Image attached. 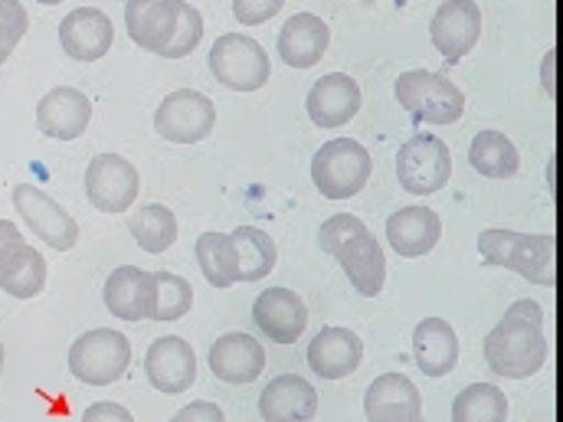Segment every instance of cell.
<instances>
[{"mask_svg": "<svg viewBox=\"0 0 563 422\" xmlns=\"http://www.w3.org/2000/svg\"><path fill=\"white\" fill-rule=\"evenodd\" d=\"M485 364L505 380H531L548 364L544 308L534 298H518L508 304L505 318L485 334Z\"/></svg>", "mask_w": 563, "mask_h": 422, "instance_id": "cell-1", "label": "cell"}, {"mask_svg": "<svg viewBox=\"0 0 563 422\" xmlns=\"http://www.w3.org/2000/svg\"><path fill=\"white\" fill-rule=\"evenodd\" d=\"M318 246L338 259L347 281L354 285L357 295L377 298L387 281V256L367 223L354 213H338L321 223L318 230Z\"/></svg>", "mask_w": 563, "mask_h": 422, "instance_id": "cell-2", "label": "cell"}, {"mask_svg": "<svg viewBox=\"0 0 563 422\" xmlns=\"http://www.w3.org/2000/svg\"><path fill=\"white\" fill-rule=\"evenodd\" d=\"M478 253L488 266L511 269L521 279L554 288L558 285V236H528L515 230H482Z\"/></svg>", "mask_w": 563, "mask_h": 422, "instance_id": "cell-3", "label": "cell"}, {"mask_svg": "<svg viewBox=\"0 0 563 422\" xmlns=\"http://www.w3.org/2000/svg\"><path fill=\"white\" fill-rule=\"evenodd\" d=\"M371 151L354 138H334L318 147L311 160V184L324 200H351L371 180Z\"/></svg>", "mask_w": 563, "mask_h": 422, "instance_id": "cell-4", "label": "cell"}, {"mask_svg": "<svg viewBox=\"0 0 563 422\" xmlns=\"http://www.w3.org/2000/svg\"><path fill=\"white\" fill-rule=\"evenodd\" d=\"M394 96L422 125H455L465 115V92L442 73L410 69L400 73Z\"/></svg>", "mask_w": 563, "mask_h": 422, "instance_id": "cell-5", "label": "cell"}, {"mask_svg": "<svg viewBox=\"0 0 563 422\" xmlns=\"http://www.w3.org/2000/svg\"><path fill=\"white\" fill-rule=\"evenodd\" d=\"M207 63H210V73L217 76V82L227 86L230 92H260L273 76L266 46L246 33L217 36Z\"/></svg>", "mask_w": 563, "mask_h": 422, "instance_id": "cell-6", "label": "cell"}, {"mask_svg": "<svg viewBox=\"0 0 563 422\" xmlns=\"http://www.w3.org/2000/svg\"><path fill=\"white\" fill-rule=\"evenodd\" d=\"M132 364V344L112 327H96L76 337L69 347V374L86 387H112Z\"/></svg>", "mask_w": 563, "mask_h": 422, "instance_id": "cell-7", "label": "cell"}, {"mask_svg": "<svg viewBox=\"0 0 563 422\" xmlns=\"http://www.w3.org/2000/svg\"><path fill=\"white\" fill-rule=\"evenodd\" d=\"M397 180L407 193L429 197L452 180V151L435 135H413L397 151Z\"/></svg>", "mask_w": 563, "mask_h": 422, "instance_id": "cell-8", "label": "cell"}, {"mask_svg": "<svg viewBox=\"0 0 563 422\" xmlns=\"http://www.w3.org/2000/svg\"><path fill=\"white\" fill-rule=\"evenodd\" d=\"M139 167L122 154H96L86 167V197L99 213H129L139 200Z\"/></svg>", "mask_w": 563, "mask_h": 422, "instance_id": "cell-9", "label": "cell"}, {"mask_svg": "<svg viewBox=\"0 0 563 422\" xmlns=\"http://www.w3.org/2000/svg\"><path fill=\"white\" fill-rule=\"evenodd\" d=\"M217 125V106L197 89H177L164 96L154 112V132L170 144H197L210 138Z\"/></svg>", "mask_w": 563, "mask_h": 422, "instance_id": "cell-10", "label": "cell"}, {"mask_svg": "<svg viewBox=\"0 0 563 422\" xmlns=\"http://www.w3.org/2000/svg\"><path fill=\"white\" fill-rule=\"evenodd\" d=\"M13 210L20 213V220L56 253H69L79 243V223L40 187L33 184H20L13 187Z\"/></svg>", "mask_w": 563, "mask_h": 422, "instance_id": "cell-11", "label": "cell"}, {"mask_svg": "<svg viewBox=\"0 0 563 422\" xmlns=\"http://www.w3.org/2000/svg\"><path fill=\"white\" fill-rule=\"evenodd\" d=\"M482 36V7L475 0H442L429 20V40L445 63H462Z\"/></svg>", "mask_w": 563, "mask_h": 422, "instance_id": "cell-12", "label": "cell"}, {"mask_svg": "<svg viewBox=\"0 0 563 422\" xmlns=\"http://www.w3.org/2000/svg\"><path fill=\"white\" fill-rule=\"evenodd\" d=\"M144 374L151 380V387L164 397H177V393H187L194 384H197V354L194 347L177 337V334H167V337H157L151 347H147V357H144Z\"/></svg>", "mask_w": 563, "mask_h": 422, "instance_id": "cell-13", "label": "cell"}, {"mask_svg": "<svg viewBox=\"0 0 563 422\" xmlns=\"http://www.w3.org/2000/svg\"><path fill=\"white\" fill-rule=\"evenodd\" d=\"M59 43H63L66 56H73L79 63H96V59L109 56V49L115 43L112 16L99 7H76L59 23Z\"/></svg>", "mask_w": 563, "mask_h": 422, "instance_id": "cell-14", "label": "cell"}, {"mask_svg": "<svg viewBox=\"0 0 563 422\" xmlns=\"http://www.w3.org/2000/svg\"><path fill=\"white\" fill-rule=\"evenodd\" d=\"M92 122V102L73 86H56L36 102V129L53 141H76Z\"/></svg>", "mask_w": 563, "mask_h": 422, "instance_id": "cell-15", "label": "cell"}, {"mask_svg": "<svg viewBox=\"0 0 563 422\" xmlns=\"http://www.w3.org/2000/svg\"><path fill=\"white\" fill-rule=\"evenodd\" d=\"M305 109H308L311 125L341 129L361 112V86L347 73H328L308 89Z\"/></svg>", "mask_w": 563, "mask_h": 422, "instance_id": "cell-16", "label": "cell"}, {"mask_svg": "<svg viewBox=\"0 0 563 422\" xmlns=\"http://www.w3.org/2000/svg\"><path fill=\"white\" fill-rule=\"evenodd\" d=\"M364 360V341L351 327H321L308 344V367L321 380H344Z\"/></svg>", "mask_w": 563, "mask_h": 422, "instance_id": "cell-17", "label": "cell"}, {"mask_svg": "<svg viewBox=\"0 0 563 422\" xmlns=\"http://www.w3.org/2000/svg\"><path fill=\"white\" fill-rule=\"evenodd\" d=\"M210 370L217 380L230 384V387H246L256 384L266 370V347L250 337V334H223L217 337V344L210 347Z\"/></svg>", "mask_w": 563, "mask_h": 422, "instance_id": "cell-18", "label": "cell"}, {"mask_svg": "<svg viewBox=\"0 0 563 422\" xmlns=\"http://www.w3.org/2000/svg\"><path fill=\"white\" fill-rule=\"evenodd\" d=\"M253 321L273 344H295L308 327V308L298 291L279 285L256 298Z\"/></svg>", "mask_w": 563, "mask_h": 422, "instance_id": "cell-19", "label": "cell"}, {"mask_svg": "<svg viewBox=\"0 0 563 422\" xmlns=\"http://www.w3.org/2000/svg\"><path fill=\"white\" fill-rule=\"evenodd\" d=\"M367 422H420L422 397L407 374H380L364 397Z\"/></svg>", "mask_w": 563, "mask_h": 422, "instance_id": "cell-20", "label": "cell"}, {"mask_svg": "<svg viewBox=\"0 0 563 422\" xmlns=\"http://www.w3.org/2000/svg\"><path fill=\"white\" fill-rule=\"evenodd\" d=\"M106 308L122 321H154V273L139 266H119L106 279Z\"/></svg>", "mask_w": 563, "mask_h": 422, "instance_id": "cell-21", "label": "cell"}, {"mask_svg": "<svg viewBox=\"0 0 563 422\" xmlns=\"http://www.w3.org/2000/svg\"><path fill=\"white\" fill-rule=\"evenodd\" d=\"M331 43V30L321 16L314 13H295L285 20V26L279 30V49L282 63L291 69H311L324 59Z\"/></svg>", "mask_w": 563, "mask_h": 422, "instance_id": "cell-22", "label": "cell"}, {"mask_svg": "<svg viewBox=\"0 0 563 422\" xmlns=\"http://www.w3.org/2000/svg\"><path fill=\"white\" fill-rule=\"evenodd\" d=\"M390 249L404 259H422L442 240V220L429 207H404L387 220Z\"/></svg>", "mask_w": 563, "mask_h": 422, "instance_id": "cell-23", "label": "cell"}, {"mask_svg": "<svg viewBox=\"0 0 563 422\" xmlns=\"http://www.w3.org/2000/svg\"><path fill=\"white\" fill-rule=\"evenodd\" d=\"M314 413L318 390L298 374H282L260 393V417L266 422H311Z\"/></svg>", "mask_w": 563, "mask_h": 422, "instance_id": "cell-24", "label": "cell"}, {"mask_svg": "<svg viewBox=\"0 0 563 422\" xmlns=\"http://www.w3.org/2000/svg\"><path fill=\"white\" fill-rule=\"evenodd\" d=\"M413 360L426 377L439 380L459 364V334L445 318H422L413 327Z\"/></svg>", "mask_w": 563, "mask_h": 422, "instance_id": "cell-25", "label": "cell"}, {"mask_svg": "<svg viewBox=\"0 0 563 422\" xmlns=\"http://www.w3.org/2000/svg\"><path fill=\"white\" fill-rule=\"evenodd\" d=\"M174 26H177V0H129L125 3V30L132 43L147 53H161L167 40L174 36Z\"/></svg>", "mask_w": 563, "mask_h": 422, "instance_id": "cell-26", "label": "cell"}, {"mask_svg": "<svg viewBox=\"0 0 563 422\" xmlns=\"http://www.w3.org/2000/svg\"><path fill=\"white\" fill-rule=\"evenodd\" d=\"M0 288L16 298V301H30L46 288V259L40 249H33L30 243H16L13 249H7L0 256Z\"/></svg>", "mask_w": 563, "mask_h": 422, "instance_id": "cell-27", "label": "cell"}, {"mask_svg": "<svg viewBox=\"0 0 563 422\" xmlns=\"http://www.w3.org/2000/svg\"><path fill=\"white\" fill-rule=\"evenodd\" d=\"M468 164L488 180H508L521 167V154L515 141L501 132H478L468 144Z\"/></svg>", "mask_w": 563, "mask_h": 422, "instance_id": "cell-28", "label": "cell"}, {"mask_svg": "<svg viewBox=\"0 0 563 422\" xmlns=\"http://www.w3.org/2000/svg\"><path fill=\"white\" fill-rule=\"evenodd\" d=\"M233 246H236V263H240V281H263L279 259L276 240L260 230V226H236L233 233Z\"/></svg>", "mask_w": 563, "mask_h": 422, "instance_id": "cell-29", "label": "cell"}, {"mask_svg": "<svg viewBox=\"0 0 563 422\" xmlns=\"http://www.w3.org/2000/svg\"><path fill=\"white\" fill-rule=\"evenodd\" d=\"M194 256L200 263L203 279L213 288H230L240 281V263H236V246L230 233H203L194 246Z\"/></svg>", "mask_w": 563, "mask_h": 422, "instance_id": "cell-30", "label": "cell"}, {"mask_svg": "<svg viewBox=\"0 0 563 422\" xmlns=\"http://www.w3.org/2000/svg\"><path fill=\"white\" fill-rule=\"evenodd\" d=\"M508 397L495 384H468L452 400V422H508Z\"/></svg>", "mask_w": 563, "mask_h": 422, "instance_id": "cell-31", "label": "cell"}, {"mask_svg": "<svg viewBox=\"0 0 563 422\" xmlns=\"http://www.w3.org/2000/svg\"><path fill=\"white\" fill-rule=\"evenodd\" d=\"M129 230L139 240V246L151 256H161L177 240V216L164 203H147L139 213L129 216Z\"/></svg>", "mask_w": 563, "mask_h": 422, "instance_id": "cell-32", "label": "cell"}, {"mask_svg": "<svg viewBox=\"0 0 563 422\" xmlns=\"http://www.w3.org/2000/svg\"><path fill=\"white\" fill-rule=\"evenodd\" d=\"M194 304L190 281L174 273H154V321H180Z\"/></svg>", "mask_w": 563, "mask_h": 422, "instance_id": "cell-33", "label": "cell"}, {"mask_svg": "<svg viewBox=\"0 0 563 422\" xmlns=\"http://www.w3.org/2000/svg\"><path fill=\"white\" fill-rule=\"evenodd\" d=\"M203 40V13L187 3V0H177V26H174V36L167 40V46L157 53L164 59H180V56H190Z\"/></svg>", "mask_w": 563, "mask_h": 422, "instance_id": "cell-34", "label": "cell"}, {"mask_svg": "<svg viewBox=\"0 0 563 422\" xmlns=\"http://www.w3.org/2000/svg\"><path fill=\"white\" fill-rule=\"evenodd\" d=\"M26 26H30V16H26L23 3L20 0H0V66L16 49V43L23 40Z\"/></svg>", "mask_w": 563, "mask_h": 422, "instance_id": "cell-35", "label": "cell"}, {"mask_svg": "<svg viewBox=\"0 0 563 422\" xmlns=\"http://www.w3.org/2000/svg\"><path fill=\"white\" fill-rule=\"evenodd\" d=\"M282 7L285 0H233V16L243 26H260V23H269Z\"/></svg>", "mask_w": 563, "mask_h": 422, "instance_id": "cell-36", "label": "cell"}, {"mask_svg": "<svg viewBox=\"0 0 563 422\" xmlns=\"http://www.w3.org/2000/svg\"><path fill=\"white\" fill-rule=\"evenodd\" d=\"M170 422H227L223 420V410L217 407V403H210V400H197V403H190V407H184L177 417Z\"/></svg>", "mask_w": 563, "mask_h": 422, "instance_id": "cell-37", "label": "cell"}, {"mask_svg": "<svg viewBox=\"0 0 563 422\" xmlns=\"http://www.w3.org/2000/svg\"><path fill=\"white\" fill-rule=\"evenodd\" d=\"M79 422H135V417L122 403H92Z\"/></svg>", "mask_w": 563, "mask_h": 422, "instance_id": "cell-38", "label": "cell"}, {"mask_svg": "<svg viewBox=\"0 0 563 422\" xmlns=\"http://www.w3.org/2000/svg\"><path fill=\"white\" fill-rule=\"evenodd\" d=\"M16 243H26V240H23V233L16 230V223L0 220V256H3L7 249H13Z\"/></svg>", "mask_w": 563, "mask_h": 422, "instance_id": "cell-39", "label": "cell"}, {"mask_svg": "<svg viewBox=\"0 0 563 422\" xmlns=\"http://www.w3.org/2000/svg\"><path fill=\"white\" fill-rule=\"evenodd\" d=\"M554 63H558V49H551L544 56V66H541V79H544V89L551 99H558V79H554Z\"/></svg>", "mask_w": 563, "mask_h": 422, "instance_id": "cell-40", "label": "cell"}, {"mask_svg": "<svg viewBox=\"0 0 563 422\" xmlns=\"http://www.w3.org/2000/svg\"><path fill=\"white\" fill-rule=\"evenodd\" d=\"M36 3H43V7H56V3H63V0H36Z\"/></svg>", "mask_w": 563, "mask_h": 422, "instance_id": "cell-41", "label": "cell"}, {"mask_svg": "<svg viewBox=\"0 0 563 422\" xmlns=\"http://www.w3.org/2000/svg\"><path fill=\"white\" fill-rule=\"evenodd\" d=\"M0 380H3V344H0Z\"/></svg>", "mask_w": 563, "mask_h": 422, "instance_id": "cell-42", "label": "cell"}, {"mask_svg": "<svg viewBox=\"0 0 563 422\" xmlns=\"http://www.w3.org/2000/svg\"><path fill=\"white\" fill-rule=\"evenodd\" d=\"M420 422H422V420H420Z\"/></svg>", "mask_w": 563, "mask_h": 422, "instance_id": "cell-43", "label": "cell"}]
</instances>
